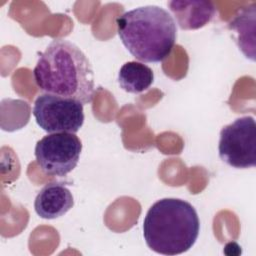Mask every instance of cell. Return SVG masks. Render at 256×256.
Segmentation results:
<instances>
[{
  "mask_svg": "<svg viewBox=\"0 0 256 256\" xmlns=\"http://www.w3.org/2000/svg\"><path fill=\"white\" fill-rule=\"evenodd\" d=\"M200 220L189 202L178 198H163L147 211L143 221V236L147 246L158 254L178 255L195 244Z\"/></svg>",
  "mask_w": 256,
  "mask_h": 256,
  "instance_id": "3",
  "label": "cell"
},
{
  "mask_svg": "<svg viewBox=\"0 0 256 256\" xmlns=\"http://www.w3.org/2000/svg\"><path fill=\"white\" fill-rule=\"evenodd\" d=\"M82 142L74 133H52L35 146V158L41 170L50 176L64 177L78 164Z\"/></svg>",
  "mask_w": 256,
  "mask_h": 256,
  "instance_id": "6",
  "label": "cell"
},
{
  "mask_svg": "<svg viewBox=\"0 0 256 256\" xmlns=\"http://www.w3.org/2000/svg\"><path fill=\"white\" fill-rule=\"evenodd\" d=\"M255 8L256 4L253 3L251 6L241 9L228 24V28L237 34L236 42L239 49L253 61L255 60Z\"/></svg>",
  "mask_w": 256,
  "mask_h": 256,
  "instance_id": "9",
  "label": "cell"
},
{
  "mask_svg": "<svg viewBox=\"0 0 256 256\" xmlns=\"http://www.w3.org/2000/svg\"><path fill=\"white\" fill-rule=\"evenodd\" d=\"M74 205L71 191L62 183L46 184L37 194L34 209L43 219H56L65 215Z\"/></svg>",
  "mask_w": 256,
  "mask_h": 256,
  "instance_id": "7",
  "label": "cell"
},
{
  "mask_svg": "<svg viewBox=\"0 0 256 256\" xmlns=\"http://www.w3.org/2000/svg\"><path fill=\"white\" fill-rule=\"evenodd\" d=\"M220 159L233 168L246 169L256 165V124L252 116L237 118L220 131Z\"/></svg>",
  "mask_w": 256,
  "mask_h": 256,
  "instance_id": "5",
  "label": "cell"
},
{
  "mask_svg": "<svg viewBox=\"0 0 256 256\" xmlns=\"http://www.w3.org/2000/svg\"><path fill=\"white\" fill-rule=\"evenodd\" d=\"M33 77L41 91L74 99L82 104L93 100L94 73L85 53L73 42L54 39L40 54Z\"/></svg>",
  "mask_w": 256,
  "mask_h": 256,
  "instance_id": "1",
  "label": "cell"
},
{
  "mask_svg": "<svg viewBox=\"0 0 256 256\" xmlns=\"http://www.w3.org/2000/svg\"><path fill=\"white\" fill-rule=\"evenodd\" d=\"M170 11L182 30H196L208 24L216 14L211 1L173 0L168 3Z\"/></svg>",
  "mask_w": 256,
  "mask_h": 256,
  "instance_id": "8",
  "label": "cell"
},
{
  "mask_svg": "<svg viewBox=\"0 0 256 256\" xmlns=\"http://www.w3.org/2000/svg\"><path fill=\"white\" fill-rule=\"evenodd\" d=\"M32 113L38 126L49 134H75L84 123V110L81 102L48 93L36 98Z\"/></svg>",
  "mask_w": 256,
  "mask_h": 256,
  "instance_id": "4",
  "label": "cell"
},
{
  "mask_svg": "<svg viewBox=\"0 0 256 256\" xmlns=\"http://www.w3.org/2000/svg\"><path fill=\"white\" fill-rule=\"evenodd\" d=\"M154 81V73L147 65L129 61L122 65L118 73V83L120 87L132 94H140L150 88Z\"/></svg>",
  "mask_w": 256,
  "mask_h": 256,
  "instance_id": "10",
  "label": "cell"
},
{
  "mask_svg": "<svg viewBox=\"0 0 256 256\" xmlns=\"http://www.w3.org/2000/svg\"><path fill=\"white\" fill-rule=\"evenodd\" d=\"M116 25L125 48L141 62H162L176 43L177 27L173 16L156 5L127 11L116 19Z\"/></svg>",
  "mask_w": 256,
  "mask_h": 256,
  "instance_id": "2",
  "label": "cell"
}]
</instances>
